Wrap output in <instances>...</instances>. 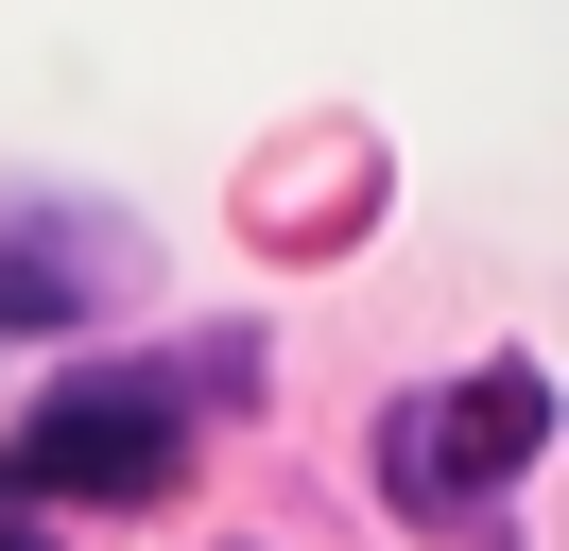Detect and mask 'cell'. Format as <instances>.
Wrapping results in <instances>:
<instances>
[{
  "label": "cell",
  "mask_w": 569,
  "mask_h": 551,
  "mask_svg": "<svg viewBox=\"0 0 569 551\" xmlns=\"http://www.w3.org/2000/svg\"><path fill=\"white\" fill-rule=\"evenodd\" d=\"M0 551H36V534H18V517H0Z\"/></svg>",
  "instance_id": "cell-4"
},
{
  "label": "cell",
  "mask_w": 569,
  "mask_h": 551,
  "mask_svg": "<svg viewBox=\"0 0 569 551\" xmlns=\"http://www.w3.org/2000/svg\"><path fill=\"white\" fill-rule=\"evenodd\" d=\"M535 448H552V379L483 362V379H449V397H397L380 413V500L397 517H483V482L535 465Z\"/></svg>",
  "instance_id": "cell-2"
},
{
  "label": "cell",
  "mask_w": 569,
  "mask_h": 551,
  "mask_svg": "<svg viewBox=\"0 0 569 551\" xmlns=\"http://www.w3.org/2000/svg\"><path fill=\"white\" fill-rule=\"evenodd\" d=\"M121 259H139L121 224H52L36 259H0V328H52V310H104V293H121Z\"/></svg>",
  "instance_id": "cell-3"
},
{
  "label": "cell",
  "mask_w": 569,
  "mask_h": 551,
  "mask_svg": "<svg viewBox=\"0 0 569 551\" xmlns=\"http://www.w3.org/2000/svg\"><path fill=\"white\" fill-rule=\"evenodd\" d=\"M173 482H190V362L52 379V397L0 431V517L18 500H173Z\"/></svg>",
  "instance_id": "cell-1"
}]
</instances>
